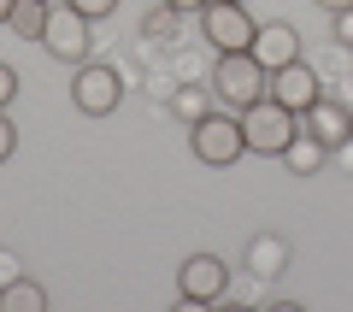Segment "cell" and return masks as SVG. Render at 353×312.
<instances>
[{
    "instance_id": "12",
    "label": "cell",
    "mask_w": 353,
    "mask_h": 312,
    "mask_svg": "<svg viewBox=\"0 0 353 312\" xmlns=\"http://www.w3.org/2000/svg\"><path fill=\"white\" fill-rule=\"evenodd\" d=\"M324 159H330V148H324L318 136H306V130L289 142V148H283V165H289L294 177H312V171H324Z\"/></svg>"
},
{
    "instance_id": "15",
    "label": "cell",
    "mask_w": 353,
    "mask_h": 312,
    "mask_svg": "<svg viewBox=\"0 0 353 312\" xmlns=\"http://www.w3.org/2000/svg\"><path fill=\"white\" fill-rule=\"evenodd\" d=\"M176 18H183V12H176L171 0H153V6H148V18H141V36H153V41H171Z\"/></svg>"
},
{
    "instance_id": "10",
    "label": "cell",
    "mask_w": 353,
    "mask_h": 312,
    "mask_svg": "<svg viewBox=\"0 0 353 312\" xmlns=\"http://www.w3.org/2000/svg\"><path fill=\"white\" fill-rule=\"evenodd\" d=\"M253 59L265 65V71H283V65L301 59V30L294 24H259V36H253Z\"/></svg>"
},
{
    "instance_id": "3",
    "label": "cell",
    "mask_w": 353,
    "mask_h": 312,
    "mask_svg": "<svg viewBox=\"0 0 353 312\" xmlns=\"http://www.w3.org/2000/svg\"><path fill=\"white\" fill-rule=\"evenodd\" d=\"M241 136H248V153H271V159H283V148L301 136V118H294L283 100L265 95L259 106H248V113H241Z\"/></svg>"
},
{
    "instance_id": "21",
    "label": "cell",
    "mask_w": 353,
    "mask_h": 312,
    "mask_svg": "<svg viewBox=\"0 0 353 312\" xmlns=\"http://www.w3.org/2000/svg\"><path fill=\"white\" fill-rule=\"evenodd\" d=\"M171 6H176V12H201L206 0H171Z\"/></svg>"
},
{
    "instance_id": "8",
    "label": "cell",
    "mask_w": 353,
    "mask_h": 312,
    "mask_svg": "<svg viewBox=\"0 0 353 312\" xmlns=\"http://www.w3.org/2000/svg\"><path fill=\"white\" fill-rule=\"evenodd\" d=\"M301 130H306V136H318L330 153H336V148H347V142H353V113H347V106H336V100H324V95H318L312 106L301 113Z\"/></svg>"
},
{
    "instance_id": "17",
    "label": "cell",
    "mask_w": 353,
    "mask_h": 312,
    "mask_svg": "<svg viewBox=\"0 0 353 312\" xmlns=\"http://www.w3.org/2000/svg\"><path fill=\"white\" fill-rule=\"evenodd\" d=\"M71 6L88 18V24H94V18H106V12H118V0H71Z\"/></svg>"
},
{
    "instance_id": "7",
    "label": "cell",
    "mask_w": 353,
    "mask_h": 312,
    "mask_svg": "<svg viewBox=\"0 0 353 312\" xmlns=\"http://www.w3.org/2000/svg\"><path fill=\"white\" fill-rule=\"evenodd\" d=\"M176 295L189 300V306H212V300L230 295V265L218 253H189V260L176 265Z\"/></svg>"
},
{
    "instance_id": "23",
    "label": "cell",
    "mask_w": 353,
    "mask_h": 312,
    "mask_svg": "<svg viewBox=\"0 0 353 312\" xmlns=\"http://www.w3.org/2000/svg\"><path fill=\"white\" fill-rule=\"evenodd\" d=\"M12 6H18V0H0V24H6V18H12Z\"/></svg>"
},
{
    "instance_id": "14",
    "label": "cell",
    "mask_w": 353,
    "mask_h": 312,
    "mask_svg": "<svg viewBox=\"0 0 353 312\" xmlns=\"http://www.w3.org/2000/svg\"><path fill=\"white\" fill-rule=\"evenodd\" d=\"M48 12H53V0H18L12 18H6V30L24 41H41V30H48Z\"/></svg>"
},
{
    "instance_id": "18",
    "label": "cell",
    "mask_w": 353,
    "mask_h": 312,
    "mask_svg": "<svg viewBox=\"0 0 353 312\" xmlns=\"http://www.w3.org/2000/svg\"><path fill=\"white\" fill-rule=\"evenodd\" d=\"M12 148H18V124H12L6 113H0V165L12 159Z\"/></svg>"
},
{
    "instance_id": "13",
    "label": "cell",
    "mask_w": 353,
    "mask_h": 312,
    "mask_svg": "<svg viewBox=\"0 0 353 312\" xmlns=\"http://www.w3.org/2000/svg\"><path fill=\"white\" fill-rule=\"evenodd\" d=\"M0 312H48V289L30 277H12V283H0Z\"/></svg>"
},
{
    "instance_id": "22",
    "label": "cell",
    "mask_w": 353,
    "mask_h": 312,
    "mask_svg": "<svg viewBox=\"0 0 353 312\" xmlns=\"http://www.w3.org/2000/svg\"><path fill=\"white\" fill-rule=\"evenodd\" d=\"M318 6H324V12H347L353 0H318Z\"/></svg>"
},
{
    "instance_id": "20",
    "label": "cell",
    "mask_w": 353,
    "mask_h": 312,
    "mask_svg": "<svg viewBox=\"0 0 353 312\" xmlns=\"http://www.w3.org/2000/svg\"><path fill=\"white\" fill-rule=\"evenodd\" d=\"M176 106H183V118H189V124H194V118H201V113H212V106H201V95H183V100H176Z\"/></svg>"
},
{
    "instance_id": "11",
    "label": "cell",
    "mask_w": 353,
    "mask_h": 312,
    "mask_svg": "<svg viewBox=\"0 0 353 312\" xmlns=\"http://www.w3.org/2000/svg\"><path fill=\"white\" fill-rule=\"evenodd\" d=\"M283 265H289V242L283 236H253L248 242V271L253 277H277Z\"/></svg>"
},
{
    "instance_id": "19",
    "label": "cell",
    "mask_w": 353,
    "mask_h": 312,
    "mask_svg": "<svg viewBox=\"0 0 353 312\" xmlns=\"http://www.w3.org/2000/svg\"><path fill=\"white\" fill-rule=\"evenodd\" d=\"M330 18H336V41L353 48V6H347V12H330Z\"/></svg>"
},
{
    "instance_id": "16",
    "label": "cell",
    "mask_w": 353,
    "mask_h": 312,
    "mask_svg": "<svg viewBox=\"0 0 353 312\" xmlns=\"http://www.w3.org/2000/svg\"><path fill=\"white\" fill-rule=\"evenodd\" d=\"M12 100H18V71H12L6 59H0V113H6Z\"/></svg>"
},
{
    "instance_id": "6",
    "label": "cell",
    "mask_w": 353,
    "mask_h": 312,
    "mask_svg": "<svg viewBox=\"0 0 353 312\" xmlns=\"http://www.w3.org/2000/svg\"><path fill=\"white\" fill-rule=\"evenodd\" d=\"M41 48H48L53 59H65V65H83V59H88V48H94V30H88V18L77 12L71 0H53L48 30H41Z\"/></svg>"
},
{
    "instance_id": "1",
    "label": "cell",
    "mask_w": 353,
    "mask_h": 312,
    "mask_svg": "<svg viewBox=\"0 0 353 312\" xmlns=\"http://www.w3.org/2000/svg\"><path fill=\"white\" fill-rule=\"evenodd\" d=\"M212 88H218V100H224L230 113H248V106H259V100L271 95V71L253 59V48L248 53H218Z\"/></svg>"
},
{
    "instance_id": "5",
    "label": "cell",
    "mask_w": 353,
    "mask_h": 312,
    "mask_svg": "<svg viewBox=\"0 0 353 312\" xmlns=\"http://www.w3.org/2000/svg\"><path fill=\"white\" fill-rule=\"evenodd\" d=\"M71 106L88 118H106L124 106V77H118V65H101V59H83L71 71Z\"/></svg>"
},
{
    "instance_id": "2",
    "label": "cell",
    "mask_w": 353,
    "mask_h": 312,
    "mask_svg": "<svg viewBox=\"0 0 353 312\" xmlns=\"http://www.w3.org/2000/svg\"><path fill=\"white\" fill-rule=\"evenodd\" d=\"M189 148L201 165H212V171H224V165H236L241 153H248V136H241V113H201L189 124Z\"/></svg>"
},
{
    "instance_id": "9",
    "label": "cell",
    "mask_w": 353,
    "mask_h": 312,
    "mask_svg": "<svg viewBox=\"0 0 353 312\" xmlns=\"http://www.w3.org/2000/svg\"><path fill=\"white\" fill-rule=\"evenodd\" d=\"M318 95H324V88H318L312 65H301V59H294V65H283V71H271V100H283V106H289L294 118H301Z\"/></svg>"
},
{
    "instance_id": "4",
    "label": "cell",
    "mask_w": 353,
    "mask_h": 312,
    "mask_svg": "<svg viewBox=\"0 0 353 312\" xmlns=\"http://www.w3.org/2000/svg\"><path fill=\"white\" fill-rule=\"evenodd\" d=\"M194 18H201L212 53H248L253 36H259V24H253V12H248V0H206Z\"/></svg>"
}]
</instances>
